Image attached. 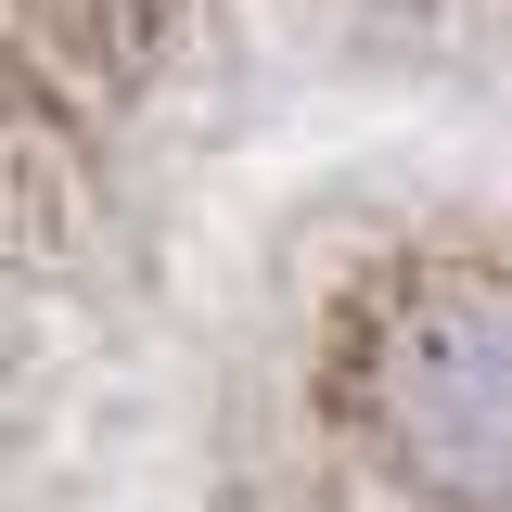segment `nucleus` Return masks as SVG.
Listing matches in <instances>:
<instances>
[{
	"instance_id": "1",
	"label": "nucleus",
	"mask_w": 512,
	"mask_h": 512,
	"mask_svg": "<svg viewBox=\"0 0 512 512\" xmlns=\"http://www.w3.org/2000/svg\"><path fill=\"white\" fill-rule=\"evenodd\" d=\"M346 410L423 500H512V269L397 256L346 295Z\"/></svg>"
}]
</instances>
